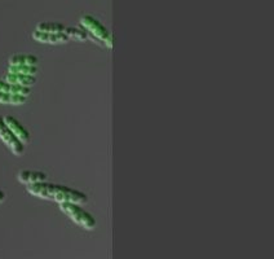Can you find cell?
Returning <instances> with one entry per match:
<instances>
[{
    "instance_id": "obj_2",
    "label": "cell",
    "mask_w": 274,
    "mask_h": 259,
    "mask_svg": "<svg viewBox=\"0 0 274 259\" xmlns=\"http://www.w3.org/2000/svg\"><path fill=\"white\" fill-rule=\"evenodd\" d=\"M60 209L65 215H67L75 224L81 226L84 230H94L97 226V221L89 213H87L84 209L81 208L78 203L64 202L60 203Z\"/></svg>"
},
{
    "instance_id": "obj_5",
    "label": "cell",
    "mask_w": 274,
    "mask_h": 259,
    "mask_svg": "<svg viewBox=\"0 0 274 259\" xmlns=\"http://www.w3.org/2000/svg\"><path fill=\"white\" fill-rule=\"evenodd\" d=\"M32 38L35 39L36 42H41V43H47V44H64L66 42H69V36L64 32H43L35 30L32 32Z\"/></svg>"
},
{
    "instance_id": "obj_1",
    "label": "cell",
    "mask_w": 274,
    "mask_h": 259,
    "mask_svg": "<svg viewBox=\"0 0 274 259\" xmlns=\"http://www.w3.org/2000/svg\"><path fill=\"white\" fill-rule=\"evenodd\" d=\"M26 189L32 196L44 198V200H52L58 203V205L64 202H71L82 205V203H86L87 200H88L83 192L69 188V187L60 186V184L48 183L47 180L39 181V183L27 184Z\"/></svg>"
},
{
    "instance_id": "obj_6",
    "label": "cell",
    "mask_w": 274,
    "mask_h": 259,
    "mask_svg": "<svg viewBox=\"0 0 274 259\" xmlns=\"http://www.w3.org/2000/svg\"><path fill=\"white\" fill-rule=\"evenodd\" d=\"M3 119H4V122H6L7 126H8V128L11 130L12 133H13V135L16 136V138L18 139V140L21 141L24 145L25 144L30 143L29 131H27V130L25 128V127L22 126V124L19 123L16 118H14V117L6 116V117H3Z\"/></svg>"
},
{
    "instance_id": "obj_10",
    "label": "cell",
    "mask_w": 274,
    "mask_h": 259,
    "mask_svg": "<svg viewBox=\"0 0 274 259\" xmlns=\"http://www.w3.org/2000/svg\"><path fill=\"white\" fill-rule=\"evenodd\" d=\"M27 96L18 94H9V92L0 91V104H9V105H22L26 103Z\"/></svg>"
},
{
    "instance_id": "obj_14",
    "label": "cell",
    "mask_w": 274,
    "mask_h": 259,
    "mask_svg": "<svg viewBox=\"0 0 274 259\" xmlns=\"http://www.w3.org/2000/svg\"><path fill=\"white\" fill-rule=\"evenodd\" d=\"M65 27L66 26L58 22H41L36 26V30L43 32H64Z\"/></svg>"
},
{
    "instance_id": "obj_11",
    "label": "cell",
    "mask_w": 274,
    "mask_h": 259,
    "mask_svg": "<svg viewBox=\"0 0 274 259\" xmlns=\"http://www.w3.org/2000/svg\"><path fill=\"white\" fill-rule=\"evenodd\" d=\"M9 65H38V57L34 54H13Z\"/></svg>"
},
{
    "instance_id": "obj_16",
    "label": "cell",
    "mask_w": 274,
    "mask_h": 259,
    "mask_svg": "<svg viewBox=\"0 0 274 259\" xmlns=\"http://www.w3.org/2000/svg\"><path fill=\"white\" fill-rule=\"evenodd\" d=\"M4 200H6V193H4V191H2V189H0V203L3 202Z\"/></svg>"
},
{
    "instance_id": "obj_7",
    "label": "cell",
    "mask_w": 274,
    "mask_h": 259,
    "mask_svg": "<svg viewBox=\"0 0 274 259\" xmlns=\"http://www.w3.org/2000/svg\"><path fill=\"white\" fill-rule=\"evenodd\" d=\"M18 180L22 184H32L39 183V181L47 180V174L42 173V171H31V170H22L18 174Z\"/></svg>"
},
{
    "instance_id": "obj_15",
    "label": "cell",
    "mask_w": 274,
    "mask_h": 259,
    "mask_svg": "<svg viewBox=\"0 0 274 259\" xmlns=\"http://www.w3.org/2000/svg\"><path fill=\"white\" fill-rule=\"evenodd\" d=\"M104 43H105L106 48H113V35L110 34V35L104 41Z\"/></svg>"
},
{
    "instance_id": "obj_9",
    "label": "cell",
    "mask_w": 274,
    "mask_h": 259,
    "mask_svg": "<svg viewBox=\"0 0 274 259\" xmlns=\"http://www.w3.org/2000/svg\"><path fill=\"white\" fill-rule=\"evenodd\" d=\"M0 91L29 96L30 92H31V87L19 86V84H12L9 83V82H7L6 79H0Z\"/></svg>"
},
{
    "instance_id": "obj_4",
    "label": "cell",
    "mask_w": 274,
    "mask_h": 259,
    "mask_svg": "<svg viewBox=\"0 0 274 259\" xmlns=\"http://www.w3.org/2000/svg\"><path fill=\"white\" fill-rule=\"evenodd\" d=\"M0 139L3 140V143L11 149V152L16 156H22L25 152V145L13 135L11 130L4 122L3 117H0Z\"/></svg>"
},
{
    "instance_id": "obj_13",
    "label": "cell",
    "mask_w": 274,
    "mask_h": 259,
    "mask_svg": "<svg viewBox=\"0 0 274 259\" xmlns=\"http://www.w3.org/2000/svg\"><path fill=\"white\" fill-rule=\"evenodd\" d=\"M8 73L36 76V73H38V68H36V65H9Z\"/></svg>"
},
{
    "instance_id": "obj_8",
    "label": "cell",
    "mask_w": 274,
    "mask_h": 259,
    "mask_svg": "<svg viewBox=\"0 0 274 259\" xmlns=\"http://www.w3.org/2000/svg\"><path fill=\"white\" fill-rule=\"evenodd\" d=\"M4 79L12 84H19V86H26V87H32L36 83L35 76H29V74L8 73Z\"/></svg>"
},
{
    "instance_id": "obj_12",
    "label": "cell",
    "mask_w": 274,
    "mask_h": 259,
    "mask_svg": "<svg viewBox=\"0 0 274 259\" xmlns=\"http://www.w3.org/2000/svg\"><path fill=\"white\" fill-rule=\"evenodd\" d=\"M65 34L69 36V39H74L78 42H84L88 38V32L83 27H65Z\"/></svg>"
},
{
    "instance_id": "obj_3",
    "label": "cell",
    "mask_w": 274,
    "mask_h": 259,
    "mask_svg": "<svg viewBox=\"0 0 274 259\" xmlns=\"http://www.w3.org/2000/svg\"><path fill=\"white\" fill-rule=\"evenodd\" d=\"M81 26L86 30L88 34H91L93 38H96L97 41L104 42L109 35H110V31L106 29L99 20H96L94 17L92 16H83L81 18Z\"/></svg>"
}]
</instances>
